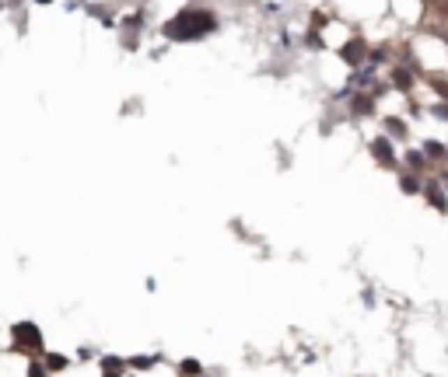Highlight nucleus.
Here are the masks:
<instances>
[{
    "label": "nucleus",
    "instance_id": "f257e3e1",
    "mask_svg": "<svg viewBox=\"0 0 448 377\" xmlns=\"http://www.w3.org/2000/svg\"><path fill=\"white\" fill-rule=\"evenodd\" d=\"M214 29H217V18L207 8H182L175 18L161 25V36L168 43H196V39H207Z\"/></svg>",
    "mask_w": 448,
    "mask_h": 377
},
{
    "label": "nucleus",
    "instance_id": "f03ea898",
    "mask_svg": "<svg viewBox=\"0 0 448 377\" xmlns=\"http://www.w3.org/2000/svg\"><path fill=\"white\" fill-rule=\"evenodd\" d=\"M11 335H15V346H18V349L43 353V332H39L36 321H18V325L11 328Z\"/></svg>",
    "mask_w": 448,
    "mask_h": 377
},
{
    "label": "nucleus",
    "instance_id": "7ed1b4c3",
    "mask_svg": "<svg viewBox=\"0 0 448 377\" xmlns=\"http://www.w3.org/2000/svg\"><path fill=\"white\" fill-rule=\"evenodd\" d=\"M375 157L382 164H392V151H389V140H375Z\"/></svg>",
    "mask_w": 448,
    "mask_h": 377
},
{
    "label": "nucleus",
    "instance_id": "20e7f679",
    "mask_svg": "<svg viewBox=\"0 0 448 377\" xmlns=\"http://www.w3.org/2000/svg\"><path fill=\"white\" fill-rule=\"evenodd\" d=\"M182 377H203V367L196 360H182Z\"/></svg>",
    "mask_w": 448,
    "mask_h": 377
},
{
    "label": "nucleus",
    "instance_id": "39448f33",
    "mask_svg": "<svg viewBox=\"0 0 448 377\" xmlns=\"http://www.w3.org/2000/svg\"><path fill=\"white\" fill-rule=\"evenodd\" d=\"M119 367H123V363H119L116 356H105V360H102V370H105V377H119Z\"/></svg>",
    "mask_w": 448,
    "mask_h": 377
},
{
    "label": "nucleus",
    "instance_id": "423d86ee",
    "mask_svg": "<svg viewBox=\"0 0 448 377\" xmlns=\"http://www.w3.org/2000/svg\"><path fill=\"white\" fill-rule=\"evenodd\" d=\"M343 56H347L350 63H357V60H361V43H354V46H347V49H343Z\"/></svg>",
    "mask_w": 448,
    "mask_h": 377
},
{
    "label": "nucleus",
    "instance_id": "0eeeda50",
    "mask_svg": "<svg viewBox=\"0 0 448 377\" xmlns=\"http://www.w3.org/2000/svg\"><path fill=\"white\" fill-rule=\"evenodd\" d=\"M399 185H403V192H417V189H420L413 175H403V182H399Z\"/></svg>",
    "mask_w": 448,
    "mask_h": 377
},
{
    "label": "nucleus",
    "instance_id": "6e6552de",
    "mask_svg": "<svg viewBox=\"0 0 448 377\" xmlns=\"http://www.w3.org/2000/svg\"><path fill=\"white\" fill-rule=\"evenodd\" d=\"M424 151H427V157H441V154H445V147H441V144H427Z\"/></svg>",
    "mask_w": 448,
    "mask_h": 377
},
{
    "label": "nucleus",
    "instance_id": "1a4fd4ad",
    "mask_svg": "<svg viewBox=\"0 0 448 377\" xmlns=\"http://www.w3.org/2000/svg\"><path fill=\"white\" fill-rule=\"evenodd\" d=\"M46 363H50V370H64V367H67V360H64V356H50Z\"/></svg>",
    "mask_w": 448,
    "mask_h": 377
},
{
    "label": "nucleus",
    "instance_id": "9d476101",
    "mask_svg": "<svg viewBox=\"0 0 448 377\" xmlns=\"http://www.w3.org/2000/svg\"><path fill=\"white\" fill-rule=\"evenodd\" d=\"M29 377H46V370H43L39 363H32V367H29Z\"/></svg>",
    "mask_w": 448,
    "mask_h": 377
},
{
    "label": "nucleus",
    "instance_id": "9b49d317",
    "mask_svg": "<svg viewBox=\"0 0 448 377\" xmlns=\"http://www.w3.org/2000/svg\"><path fill=\"white\" fill-rule=\"evenodd\" d=\"M36 4H53V0H36Z\"/></svg>",
    "mask_w": 448,
    "mask_h": 377
},
{
    "label": "nucleus",
    "instance_id": "f8f14e48",
    "mask_svg": "<svg viewBox=\"0 0 448 377\" xmlns=\"http://www.w3.org/2000/svg\"><path fill=\"white\" fill-rule=\"evenodd\" d=\"M0 8H4V4H0Z\"/></svg>",
    "mask_w": 448,
    "mask_h": 377
}]
</instances>
